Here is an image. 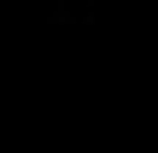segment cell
<instances>
[{"label":"cell","mask_w":158,"mask_h":153,"mask_svg":"<svg viewBox=\"0 0 158 153\" xmlns=\"http://www.w3.org/2000/svg\"><path fill=\"white\" fill-rule=\"evenodd\" d=\"M47 6V18H59V24H76V18H94V0H41Z\"/></svg>","instance_id":"cell-1"}]
</instances>
